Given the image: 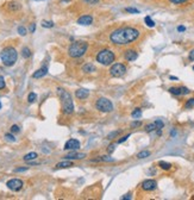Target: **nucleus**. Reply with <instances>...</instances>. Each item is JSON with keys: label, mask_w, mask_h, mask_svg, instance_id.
Listing matches in <instances>:
<instances>
[{"label": "nucleus", "mask_w": 194, "mask_h": 200, "mask_svg": "<svg viewBox=\"0 0 194 200\" xmlns=\"http://www.w3.org/2000/svg\"><path fill=\"white\" fill-rule=\"evenodd\" d=\"M141 35L139 30L132 26H123L110 34V41L114 45H126L135 42Z\"/></svg>", "instance_id": "1"}, {"label": "nucleus", "mask_w": 194, "mask_h": 200, "mask_svg": "<svg viewBox=\"0 0 194 200\" xmlns=\"http://www.w3.org/2000/svg\"><path fill=\"white\" fill-rule=\"evenodd\" d=\"M0 59L1 62L6 66V67H12L17 62L18 59V53L17 50L13 47H6L1 50L0 53Z\"/></svg>", "instance_id": "2"}, {"label": "nucleus", "mask_w": 194, "mask_h": 200, "mask_svg": "<svg viewBox=\"0 0 194 200\" xmlns=\"http://www.w3.org/2000/svg\"><path fill=\"white\" fill-rule=\"evenodd\" d=\"M88 49V43L86 41H76L73 42L71 45H69V49H68V53H69V56L73 57V59H79L83 56L86 51Z\"/></svg>", "instance_id": "3"}, {"label": "nucleus", "mask_w": 194, "mask_h": 200, "mask_svg": "<svg viewBox=\"0 0 194 200\" xmlns=\"http://www.w3.org/2000/svg\"><path fill=\"white\" fill-rule=\"evenodd\" d=\"M59 94L61 98V104H62V111L65 114H71L74 112V103L71 93L62 88H59Z\"/></svg>", "instance_id": "4"}, {"label": "nucleus", "mask_w": 194, "mask_h": 200, "mask_svg": "<svg viewBox=\"0 0 194 200\" xmlns=\"http://www.w3.org/2000/svg\"><path fill=\"white\" fill-rule=\"evenodd\" d=\"M116 55L110 49H102L97 55V61L102 66H110L114 62Z\"/></svg>", "instance_id": "5"}, {"label": "nucleus", "mask_w": 194, "mask_h": 200, "mask_svg": "<svg viewBox=\"0 0 194 200\" xmlns=\"http://www.w3.org/2000/svg\"><path fill=\"white\" fill-rule=\"evenodd\" d=\"M95 107H97V110H99L100 112H104V113L113 111V104L111 103V100H108L107 98H99L95 103Z\"/></svg>", "instance_id": "6"}, {"label": "nucleus", "mask_w": 194, "mask_h": 200, "mask_svg": "<svg viewBox=\"0 0 194 200\" xmlns=\"http://www.w3.org/2000/svg\"><path fill=\"white\" fill-rule=\"evenodd\" d=\"M125 73H126V67H125L124 63H114L110 68V74L114 77L123 76Z\"/></svg>", "instance_id": "7"}, {"label": "nucleus", "mask_w": 194, "mask_h": 200, "mask_svg": "<svg viewBox=\"0 0 194 200\" xmlns=\"http://www.w3.org/2000/svg\"><path fill=\"white\" fill-rule=\"evenodd\" d=\"M23 185H24L23 181L19 180V179H11V180H8L7 183H6V186L11 189V191H13V192L20 191V189L23 188Z\"/></svg>", "instance_id": "8"}, {"label": "nucleus", "mask_w": 194, "mask_h": 200, "mask_svg": "<svg viewBox=\"0 0 194 200\" xmlns=\"http://www.w3.org/2000/svg\"><path fill=\"white\" fill-rule=\"evenodd\" d=\"M156 187H157V182H156L155 180H151V179L144 180V181L142 182V188L144 189V191H147V192L154 191V189H156Z\"/></svg>", "instance_id": "9"}, {"label": "nucleus", "mask_w": 194, "mask_h": 200, "mask_svg": "<svg viewBox=\"0 0 194 200\" xmlns=\"http://www.w3.org/2000/svg\"><path fill=\"white\" fill-rule=\"evenodd\" d=\"M79 148H80V142L75 139V138H71V139L66 142L63 149L65 150H77Z\"/></svg>", "instance_id": "10"}, {"label": "nucleus", "mask_w": 194, "mask_h": 200, "mask_svg": "<svg viewBox=\"0 0 194 200\" xmlns=\"http://www.w3.org/2000/svg\"><path fill=\"white\" fill-rule=\"evenodd\" d=\"M169 92L173 95H186L188 94L191 91L187 87H170Z\"/></svg>", "instance_id": "11"}, {"label": "nucleus", "mask_w": 194, "mask_h": 200, "mask_svg": "<svg viewBox=\"0 0 194 200\" xmlns=\"http://www.w3.org/2000/svg\"><path fill=\"white\" fill-rule=\"evenodd\" d=\"M93 23V17L91 14H83L77 19V24L79 25H83V26H88Z\"/></svg>", "instance_id": "12"}, {"label": "nucleus", "mask_w": 194, "mask_h": 200, "mask_svg": "<svg viewBox=\"0 0 194 200\" xmlns=\"http://www.w3.org/2000/svg\"><path fill=\"white\" fill-rule=\"evenodd\" d=\"M66 160H82L86 157V154H82V153H76L75 150H71V153L68 154V155H66L65 156Z\"/></svg>", "instance_id": "13"}, {"label": "nucleus", "mask_w": 194, "mask_h": 200, "mask_svg": "<svg viewBox=\"0 0 194 200\" xmlns=\"http://www.w3.org/2000/svg\"><path fill=\"white\" fill-rule=\"evenodd\" d=\"M6 7H7V10L10 12H17L22 8V5H20L18 1H16V0H12L10 3H7Z\"/></svg>", "instance_id": "14"}, {"label": "nucleus", "mask_w": 194, "mask_h": 200, "mask_svg": "<svg viewBox=\"0 0 194 200\" xmlns=\"http://www.w3.org/2000/svg\"><path fill=\"white\" fill-rule=\"evenodd\" d=\"M124 57L126 61H129V62H132V61H136L137 57H138V54L136 53L135 50H126L125 54H124Z\"/></svg>", "instance_id": "15"}, {"label": "nucleus", "mask_w": 194, "mask_h": 200, "mask_svg": "<svg viewBox=\"0 0 194 200\" xmlns=\"http://www.w3.org/2000/svg\"><path fill=\"white\" fill-rule=\"evenodd\" d=\"M75 95H76L77 99L85 100V99H87V98L89 97V91H88V89H85V88H80V89H77L76 92H75Z\"/></svg>", "instance_id": "16"}, {"label": "nucleus", "mask_w": 194, "mask_h": 200, "mask_svg": "<svg viewBox=\"0 0 194 200\" xmlns=\"http://www.w3.org/2000/svg\"><path fill=\"white\" fill-rule=\"evenodd\" d=\"M48 74V68L47 67H43L41 69H38V71H36L34 74H32V77L34 79H41V77L45 76Z\"/></svg>", "instance_id": "17"}, {"label": "nucleus", "mask_w": 194, "mask_h": 200, "mask_svg": "<svg viewBox=\"0 0 194 200\" xmlns=\"http://www.w3.org/2000/svg\"><path fill=\"white\" fill-rule=\"evenodd\" d=\"M74 166V162L71 160H66V161H62V162H59L56 165V168L60 169V168H69V167H73Z\"/></svg>", "instance_id": "18"}, {"label": "nucleus", "mask_w": 194, "mask_h": 200, "mask_svg": "<svg viewBox=\"0 0 194 200\" xmlns=\"http://www.w3.org/2000/svg\"><path fill=\"white\" fill-rule=\"evenodd\" d=\"M37 153H35V151H32V153H29V154H26L25 156H24L23 159L24 161H26V162H30V161H34V160L37 159Z\"/></svg>", "instance_id": "19"}, {"label": "nucleus", "mask_w": 194, "mask_h": 200, "mask_svg": "<svg viewBox=\"0 0 194 200\" xmlns=\"http://www.w3.org/2000/svg\"><path fill=\"white\" fill-rule=\"evenodd\" d=\"M82 71L85 73H92V71H95V67L93 65H91V63H86V65L82 67Z\"/></svg>", "instance_id": "20"}, {"label": "nucleus", "mask_w": 194, "mask_h": 200, "mask_svg": "<svg viewBox=\"0 0 194 200\" xmlns=\"http://www.w3.org/2000/svg\"><path fill=\"white\" fill-rule=\"evenodd\" d=\"M22 56H23L24 59H29L30 56H31V50L28 47L23 48L22 49Z\"/></svg>", "instance_id": "21"}, {"label": "nucleus", "mask_w": 194, "mask_h": 200, "mask_svg": "<svg viewBox=\"0 0 194 200\" xmlns=\"http://www.w3.org/2000/svg\"><path fill=\"white\" fill-rule=\"evenodd\" d=\"M131 117L135 118V119H138V118L142 117V110L141 108H135L132 113H131Z\"/></svg>", "instance_id": "22"}, {"label": "nucleus", "mask_w": 194, "mask_h": 200, "mask_svg": "<svg viewBox=\"0 0 194 200\" xmlns=\"http://www.w3.org/2000/svg\"><path fill=\"white\" fill-rule=\"evenodd\" d=\"M159 166L161 167V168H162V169H165V171H169V169L171 168L170 163H168V162H165V161H160Z\"/></svg>", "instance_id": "23"}, {"label": "nucleus", "mask_w": 194, "mask_h": 200, "mask_svg": "<svg viewBox=\"0 0 194 200\" xmlns=\"http://www.w3.org/2000/svg\"><path fill=\"white\" fill-rule=\"evenodd\" d=\"M155 130H157L155 122H154V123L148 124L147 126H145V131H147V132H153V131H155Z\"/></svg>", "instance_id": "24"}, {"label": "nucleus", "mask_w": 194, "mask_h": 200, "mask_svg": "<svg viewBox=\"0 0 194 200\" xmlns=\"http://www.w3.org/2000/svg\"><path fill=\"white\" fill-rule=\"evenodd\" d=\"M144 22H145V24H147L149 28H154V26H155V22H154L153 19H151V17H149V16H147V17L144 18Z\"/></svg>", "instance_id": "25"}, {"label": "nucleus", "mask_w": 194, "mask_h": 200, "mask_svg": "<svg viewBox=\"0 0 194 200\" xmlns=\"http://www.w3.org/2000/svg\"><path fill=\"white\" fill-rule=\"evenodd\" d=\"M42 26H43V28H47V29H51V28H54V22L43 20V22H42Z\"/></svg>", "instance_id": "26"}, {"label": "nucleus", "mask_w": 194, "mask_h": 200, "mask_svg": "<svg viewBox=\"0 0 194 200\" xmlns=\"http://www.w3.org/2000/svg\"><path fill=\"white\" fill-rule=\"evenodd\" d=\"M149 156H150V151H148V150H143V151L138 153V155H137L138 159H145V157H149Z\"/></svg>", "instance_id": "27"}, {"label": "nucleus", "mask_w": 194, "mask_h": 200, "mask_svg": "<svg viewBox=\"0 0 194 200\" xmlns=\"http://www.w3.org/2000/svg\"><path fill=\"white\" fill-rule=\"evenodd\" d=\"M36 99H37V95H36V93H30V94L28 95V101H29L30 104L35 103Z\"/></svg>", "instance_id": "28"}, {"label": "nucleus", "mask_w": 194, "mask_h": 200, "mask_svg": "<svg viewBox=\"0 0 194 200\" xmlns=\"http://www.w3.org/2000/svg\"><path fill=\"white\" fill-rule=\"evenodd\" d=\"M185 107H186V108H193V107H194V98L187 100V103H186Z\"/></svg>", "instance_id": "29"}, {"label": "nucleus", "mask_w": 194, "mask_h": 200, "mask_svg": "<svg viewBox=\"0 0 194 200\" xmlns=\"http://www.w3.org/2000/svg\"><path fill=\"white\" fill-rule=\"evenodd\" d=\"M155 124H156V128L157 130H162V128L165 126V123L161 120V119H157V120H155Z\"/></svg>", "instance_id": "30"}, {"label": "nucleus", "mask_w": 194, "mask_h": 200, "mask_svg": "<svg viewBox=\"0 0 194 200\" xmlns=\"http://www.w3.org/2000/svg\"><path fill=\"white\" fill-rule=\"evenodd\" d=\"M119 134H120V131H119V130H118V131H113V132H111L110 135L107 136V139H113V138H114V137H117Z\"/></svg>", "instance_id": "31"}, {"label": "nucleus", "mask_w": 194, "mask_h": 200, "mask_svg": "<svg viewBox=\"0 0 194 200\" xmlns=\"http://www.w3.org/2000/svg\"><path fill=\"white\" fill-rule=\"evenodd\" d=\"M26 32H28V30L25 29L24 26H19V28H18V34L20 36H25L26 35Z\"/></svg>", "instance_id": "32"}, {"label": "nucleus", "mask_w": 194, "mask_h": 200, "mask_svg": "<svg viewBox=\"0 0 194 200\" xmlns=\"http://www.w3.org/2000/svg\"><path fill=\"white\" fill-rule=\"evenodd\" d=\"M83 1L88 5H98L100 3V0H83Z\"/></svg>", "instance_id": "33"}, {"label": "nucleus", "mask_w": 194, "mask_h": 200, "mask_svg": "<svg viewBox=\"0 0 194 200\" xmlns=\"http://www.w3.org/2000/svg\"><path fill=\"white\" fill-rule=\"evenodd\" d=\"M171 4H175V5H180V4H185L187 3L188 0H169Z\"/></svg>", "instance_id": "34"}, {"label": "nucleus", "mask_w": 194, "mask_h": 200, "mask_svg": "<svg viewBox=\"0 0 194 200\" xmlns=\"http://www.w3.org/2000/svg\"><path fill=\"white\" fill-rule=\"evenodd\" d=\"M20 130H19V126L18 125H12L11 126V132H13V134H18Z\"/></svg>", "instance_id": "35"}, {"label": "nucleus", "mask_w": 194, "mask_h": 200, "mask_svg": "<svg viewBox=\"0 0 194 200\" xmlns=\"http://www.w3.org/2000/svg\"><path fill=\"white\" fill-rule=\"evenodd\" d=\"M5 138L7 139V141H10V142H14V141H16V138H14V137H13V135H11V134H6Z\"/></svg>", "instance_id": "36"}, {"label": "nucleus", "mask_w": 194, "mask_h": 200, "mask_svg": "<svg viewBox=\"0 0 194 200\" xmlns=\"http://www.w3.org/2000/svg\"><path fill=\"white\" fill-rule=\"evenodd\" d=\"M100 159H101V161H106V162H111V161H114V160L112 159V157H110V156H101Z\"/></svg>", "instance_id": "37"}, {"label": "nucleus", "mask_w": 194, "mask_h": 200, "mask_svg": "<svg viewBox=\"0 0 194 200\" xmlns=\"http://www.w3.org/2000/svg\"><path fill=\"white\" fill-rule=\"evenodd\" d=\"M126 12H130V13H138V10L137 8H134V7H128L126 8Z\"/></svg>", "instance_id": "38"}, {"label": "nucleus", "mask_w": 194, "mask_h": 200, "mask_svg": "<svg viewBox=\"0 0 194 200\" xmlns=\"http://www.w3.org/2000/svg\"><path fill=\"white\" fill-rule=\"evenodd\" d=\"M129 137H130V134L129 135H126V136H124V137H122V138H119V139H118V143H119V144H120V143H124V142L126 141Z\"/></svg>", "instance_id": "39"}, {"label": "nucleus", "mask_w": 194, "mask_h": 200, "mask_svg": "<svg viewBox=\"0 0 194 200\" xmlns=\"http://www.w3.org/2000/svg\"><path fill=\"white\" fill-rule=\"evenodd\" d=\"M6 86L5 83V80H4V77H0V89H4Z\"/></svg>", "instance_id": "40"}, {"label": "nucleus", "mask_w": 194, "mask_h": 200, "mask_svg": "<svg viewBox=\"0 0 194 200\" xmlns=\"http://www.w3.org/2000/svg\"><path fill=\"white\" fill-rule=\"evenodd\" d=\"M114 149H116V144H111V145H108V149H107V151L110 154H112L114 151Z\"/></svg>", "instance_id": "41"}, {"label": "nucleus", "mask_w": 194, "mask_h": 200, "mask_svg": "<svg viewBox=\"0 0 194 200\" xmlns=\"http://www.w3.org/2000/svg\"><path fill=\"white\" fill-rule=\"evenodd\" d=\"M142 125V122H134V123H131V128H138V126H141Z\"/></svg>", "instance_id": "42"}, {"label": "nucleus", "mask_w": 194, "mask_h": 200, "mask_svg": "<svg viewBox=\"0 0 194 200\" xmlns=\"http://www.w3.org/2000/svg\"><path fill=\"white\" fill-rule=\"evenodd\" d=\"M35 30H36V24L32 23L31 25H30V32L32 34V32H35Z\"/></svg>", "instance_id": "43"}, {"label": "nucleus", "mask_w": 194, "mask_h": 200, "mask_svg": "<svg viewBox=\"0 0 194 200\" xmlns=\"http://www.w3.org/2000/svg\"><path fill=\"white\" fill-rule=\"evenodd\" d=\"M28 171V167H23V168H17V169H16L17 173H20V171Z\"/></svg>", "instance_id": "44"}, {"label": "nucleus", "mask_w": 194, "mask_h": 200, "mask_svg": "<svg viewBox=\"0 0 194 200\" xmlns=\"http://www.w3.org/2000/svg\"><path fill=\"white\" fill-rule=\"evenodd\" d=\"M189 60H191V61H194V49L193 50H192V51H191V53H189Z\"/></svg>", "instance_id": "45"}, {"label": "nucleus", "mask_w": 194, "mask_h": 200, "mask_svg": "<svg viewBox=\"0 0 194 200\" xmlns=\"http://www.w3.org/2000/svg\"><path fill=\"white\" fill-rule=\"evenodd\" d=\"M185 30H186L185 26H179V28H177V31H180V32H183Z\"/></svg>", "instance_id": "46"}, {"label": "nucleus", "mask_w": 194, "mask_h": 200, "mask_svg": "<svg viewBox=\"0 0 194 200\" xmlns=\"http://www.w3.org/2000/svg\"><path fill=\"white\" fill-rule=\"evenodd\" d=\"M122 199H131V194H126V195H124Z\"/></svg>", "instance_id": "47"}, {"label": "nucleus", "mask_w": 194, "mask_h": 200, "mask_svg": "<svg viewBox=\"0 0 194 200\" xmlns=\"http://www.w3.org/2000/svg\"><path fill=\"white\" fill-rule=\"evenodd\" d=\"M170 79L171 80H177V77H175V76H170Z\"/></svg>", "instance_id": "48"}, {"label": "nucleus", "mask_w": 194, "mask_h": 200, "mask_svg": "<svg viewBox=\"0 0 194 200\" xmlns=\"http://www.w3.org/2000/svg\"><path fill=\"white\" fill-rule=\"evenodd\" d=\"M0 108H1V101H0Z\"/></svg>", "instance_id": "49"}, {"label": "nucleus", "mask_w": 194, "mask_h": 200, "mask_svg": "<svg viewBox=\"0 0 194 200\" xmlns=\"http://www.w3.org/2000/svg\"><path fill=\"white\" fill-rule=\"evenodd\" d=\"M36 1H43V0H36Z\"/></svg>", "instance_id": "50"}, {"label": "nucleus", "mask_w": 194, "mask_h": 200, "mask_svg": "<svg viewBox=\"0 0 194 200\" xmlns=\"http://www.w3.org/2000/svg\"><path fill=\"white\" fill-rule=\"evenodd\" d=\"M193 71H194V67H193Z\"/></svg>", "instance_id": "51"}]
</instances>
